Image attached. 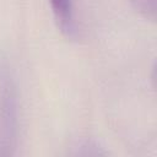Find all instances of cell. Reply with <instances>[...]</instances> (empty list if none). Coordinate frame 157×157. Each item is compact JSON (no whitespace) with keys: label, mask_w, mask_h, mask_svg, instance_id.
I'll use <instances>...</instances> for the list:
<instances>
[{"label":"cell","mask_w":157,"mask_h":157,"mask_svg":"<svg viewBox=\"0 0 157 157\" xmlns=\"http://www.w3.org/2000/svg\"><path fill=\"white\" fill-rule=\"evenodd\" d=\"M18 105L12 72L0 60V156H12L17 146Z\"/></svg>","instance_id":"6da1fadb"},{"label":"cell","mask_w":157,"mask_h":157,"mask_svg":"<svg viewBox=\"0 0 157 157\" xmlns=\"http://www.w3.org/2000/svg\"><path fill=\"white\" fill-rule=\"evenodd\" d=\"M52 5L53 13L55 20L61 28V31L72 37L76 33L75 20H74V9H72V0H49Z\"/></svg>","instance_id":"7a4b0ae2"},{"label":"cell","mask_w":157,"mask_h":157,"mask_svg":"<svg viewBox=\"0 0 157 157\" xmlns=\"http://www.w3.org/2000/svg\"><path fill=\"white\" fill-rule=\"evenodd\" d=\"M132 7L141 13L145 18L151 21L156 20L157 13V0H129Z\"/></svg>","instance_id":"3957f363"},{"label":"cell","mask_w":157,"mask_h":157,"mask_svg":"<svg viewBox=\"0 0 157 157\" xmlns=\"http://www.w3.org/2000/svg\"><path fill=\"white\" fill-rule=\"evenodd\" d=\"M80 148L82 150V151H78L77 153L78 155H85V156H96V155H105V152L104 151H102L101 150V147L97 145V144H94V142H91V141H88V142H85L83 145H81L80 146Z\"/></svg>","instance_id":"277c9868"}]
</instances>
